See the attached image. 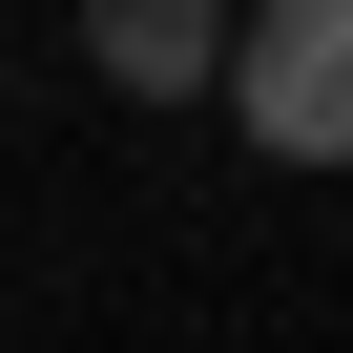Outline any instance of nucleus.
Wrapping results in <instances>:
<instances>
[{"instance_id":"f257e3e1","label":"nucleus","mask_w":353,"mask_h":353,"mask_svg":"<svg viewBox=\"0 0 353 353\" xmlns=\"http://www.w3.org/2000/svg\"><path fill=\"white\" fill-rule=\"evenodd\" d=\"M208 104H229L270 166H353V0H229Z\"/></svg>"},{"instance_id":"f03ea898","label":"nucleus","mask_w":353,"mask_h":353,"mask_svg":"<svg viewBox=\"0 0 353 353\" xmlns=\"http://www.w3.org/2000/svg\"><path fill=\"white\" fill-rule=\"evenodd\" d=\"M83 63H104V104H208L229 0H83Z\"/></svg>"}]
</instances>
